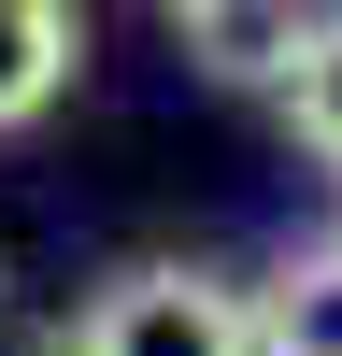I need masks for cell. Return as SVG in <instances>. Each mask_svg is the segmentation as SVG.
Segmentation results:
<instances>
[{"instance_id": "1", "label": "cell", "mask_w": 342, "mask_h": 356, "mask_svg": "<svg viewBox=\"0 0 342 356\" xmlns=\"http://www.w3.org/2000/svg\"><path fill=\"white\" fill-rule=\"evenodd\" d=\"M72 342L86 356H256V285L200 271V257H142L72 314Z\"/></svg>"}, {"instance_id": "2", "label": "cell", "mask_w": 342, "mask_h": 356, "mask_svg": "<svg viewBox=\"0 0 342 356\" xmlns=\"http://www.w3.org/2000/svg\"><path fill=\"white\" fill-rule=\"evenodd\" d=\"M72 72H86V15H72V0H0V129L57 114Z\"/></svg>"}, {"instance_id": "3", "label": "cell", "mask_w": 342, "mask_h": 356, "mask_svg": "<svg viewBox=\"0 0 342 356\" xmlns=\"http://www.w3.org/2000/svg\"><path fill=\"white\" fill-rule=\"evenodd\" d=\"M300 43H314L300 0H214V15H186V57H200L214 86H285Z\"/></svg>"}, {"instance_id": "4", "label": "cell", "mask_w": 342, "mask_h": 356, "mask_svg": "<svg viewBox=\"0 0 342 356\" xmlns=\"http://www.w3.org/2000/svg\"><path fill=\"white\" fill-rule=\"evenodd\" d=\"M256 356H342V243H300L256 285Z\"/></svg>"}, {"instance_id": "5", "label": "cell", "mask_w": 342, "mask_h": 356, "mask_svg": "<svg viewBox=\"0 0 342 356\" xmlns=\"http://www.w3.org/2000/svg\"><path fill=\"white\" fill-rule=\"evenodd\" d=\"M285 129H300V157L342 171V15L300 43V72H285Z\"/></svg>"}, {"instance_id": "6", "label": "cell", "mask_w": 342, "mask_h": 356, "mask_svg": "<svg viewBox=\"0 0 342 356\" xmlns=\"http://www.w3.org/2000/svg\"><path fill=\"white\" fill-rule=\"evenodd\" d=\"M28 356H86V342H72V328H43V342H28Z\"/></svg>"}, {"instance_id": "7", "label": "cell", "mask_w": 342, "mask_h": 356, "mask_svg": "<svg viewBox=\"0 0 342 356\" xmlns=\"http://www.w3.org/2000/svg\"><path fill=\"white\" fill-rule=\"evenodd\" d=\"M157 15H214V0H157Z\"/></svg>"}]
</instances>
